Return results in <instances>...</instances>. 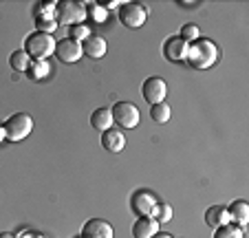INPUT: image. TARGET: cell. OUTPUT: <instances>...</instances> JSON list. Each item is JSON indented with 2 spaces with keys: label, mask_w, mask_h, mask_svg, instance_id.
Masks as SVG:
<instances>
[{
  "label": "cell",
  "mask_w": 249,
  "mask_h": 238,
  "mask_svg": "<svg viewBox=\"0 0 249 238\" xmlns=\"http://www.w3.org/2000/svg\"><path fill=\"white\" fill-rule=\"evenodd\" d=\"M188 64L192 69L205 71L218 62V47L207 37H196L194 42L188 44V55H185Z\"/></svg>",
  "instance_id": "obj_1"
},
{
  "label": "cell",
  "mask_w": 249,
  "mask_h": 238,
  "mask_svg": "<svg viewBox=\"0 0 249 238\" xmlns=\"http://www.w3.org/2000/svg\"><path fill=\"white\" fill-rule=\"evenodd\" d=\"M24 51L29 53V57L33 60H47L49 55L55 53V37L51 33L33 31L31 36L24 40Z\"/></svg>",
  "instance_id": "obj_2"
},
{
  "label": "cell",
  "mask_w": 249,
  "mask_h": 238,
  "mask_svg": "<svg viewBox=\"0 0 249 238\" xmlns=\"http://www.w3.org/2000/svg\"><path fill=\"white\" fill-rule=\"evenodd\" d=\"M2 128H5L7 139L16 144V141H22L31 135L33 119H31V115H27V112H16V115H11L9 119L2 124Z\"/></svg>",
  "instance_id": "obj_3"
},
{
  "label": "cell",
  "mask_w": 249,
  "mask_h": 238,
  "mask_svg": "<svg viewBox=\"0 0 249 238\" xmlns=\"http://www.w3.org/2000/svg\"><path fill=\"white\" fill-rule=\"evenodd\" d=\"M86 16H89V9L82 2H75V0H62L55 5V18L62 24H71V27L84 24Z\"/></svg>",
  "instance_id": "obj_4"
},
{
  "label": "cell",
  "mask_w": 249,
  "mask_h": 238,
  "mask_svg": "<svg viewBox=\"0 0 249 238\" xmlns=\"http://www.w3.org/2000/svg\"><path fill=\"white\" fill-rule=\"evenodd\" d=\"M110 112H113V124H117L119 128L130 130V128L139 126L141 115H139V108H137L132 102H117L113 108H110Z\"/></svg>",
  "instance_id": "obj_5"
},
{
  "label": "cell",
  "mask_w": 249,
  "mask_h": 238,
  "mask_svg": "<svg viewBox=\"0 0 249 238\" xmlns=\"http://www.w3.org/2000/svg\"><path fill=\"white\" fill-rule=\"evenodd\" d=\"M146 18H148L146 5H139V2H122V5H119V22L126 24L128 29L143 27Z\"/></svg>",
  "instance_id": "obj_6"
},
{
  "label": "cell",
  "mask_w": 249,
  "mask_h": 238,
  "mask_svg": "<svg viewBox=\"0 0 249 238\" xmlns=\"http://www.w3.org/2000/svg\"><path fill=\"white\" fill-rule=\"evenodd\" d=\"M55 57L64 64H75L84 57V49H82V42H75L71 37H64V40H57L55 42Z\"/></svg>",
  "instance_id": "obj_7"
},
{
  "label": "cell",
  "mask_w": 249,
  "mask_h": 238,
  "mask_svg": "<svg viewBox=\"0 0 249 238\" xmlns=\"http://www.w3.org/2000/svg\"><path fill=\"white\" fill-rule=\"evenodd\" d=\"M141 95H143V99H146L150 106H155V104H161L165 102V95H168V84H165L163 77H148L146 82H143V86H141Z\"/></svg>",
  "instance_id": "obj_8"
},
{
  "label": "cell",
  "mask_w": 249,
  "mask_h": 238,
  "mask_svg": "<svg viewBox=\"0 0 249 238\" xmlns=\"http://www.w3.org/2000/svg\"><path fill=\"white\" fill-rule=\"evenodd\" d=\"M55 5L57 2H40L36 5V24L38 31L42 33H51L57 29V18H55Z\"/></svg>",
  "instance_id": "obj_9"
},
{
  "label": "cell",
  "mask_w": 249,
  "mask_h": 238,
  "mask_svg": "<svg viewBox=\"0 0 249 238\" xmlns=\"http://www.w3.org/2000/svg\"><path fill=\"white\" fill-rule=\"evenodd\" d=\"M80 238H115V232H113L108 220L90 219V220H86L84 227H82Z\"/></svg>",
  "instance_id": "obj_10"
},
{
  "label": "cell",
  "mask_w": 249,
  "mask_h": 238,
  "mask_svg": "<svg viewBox=\"0 0 249 238\" xmlns=\"http://www.w3.org/2000/svg\"><path fill=\"white\" fill-rule=\"evenodd\" d=\"M188 55V42L181 40L179 36H172L163 44V57L168 62H183Z\"/></svg>",
  "instance_id": "obj_11"
},
{
  "label": "cell",
  "mask_w": 249,
  "mask_h": 238,
  "mask_svg": "<svg viewBox=\"0 0 249 238\" xmlns=\"http://www.w3.org/2000/svg\"><path fill=\"white\" fill-rule=\"evenodd\" d=\"M157 203L159 201L146 190L135 192V196H132V210H135L139 216H152V210H155Z\"/></svg>",
  "instance_id": "obj_12"
},
{
  "label": "cell",
  "mask_w": 249,
  "mask_h": 238,
  "mask_svg": "<svg viewBox=\"0 0 249 238\" xmlns=\"http://www.w3.org/2000/svg\"><path fill=\"white\" fill-rule=\"evenodd\" d=\"M82 49H84L86 57H90V60H102V57L106 55L108 44H106V40H104L102 36H93V33H90L84 42H82Z\"/></svg>",
  "instance_id": "obj_13"
},
{
  "label": "cell",
  "mask_w": 249,
  "mask_h": 238,
  "mask_svg": "<svg viewBox=\"0 0 249 238\" xmlns=\"http://www.w3.org/2000/svg\"><path fill=\"white\" fill-rule=\"evenodd\" d=\"M102 146L108 152H122L126 148V135L119 128H108L106 132H102Z\"/></svg>",
  "instance_id": "obj_14"
},
{
  "label": "cell",
  "mask_w": 249,
  "mask_h": 238,
  "mask_svg": "<svg viewBox=\"0 0 249 238\" xmlns=\"http://www.w3.org/2000/svg\"><path fill=\"white\" fill-rule=\"evenodd\" d=\"M159 232V223L152 216H139L132 225V236L135 238H152Z\"/></svg>",
  "instance_id": "obj_15"
},
{
  "label": "cell",
  "mask_w": 249,
  "mask_h": 238,
  "mask_svg": "<svg viewBox=\"0 0 249 238\" xmlns=\"http://www.w3.org/2000/svg\"><path fill=\"white\" fill-rule=\"evenodd\" d=\"M227 214H230V220L234 225L245 227V225L249 223V203L243 201V199H238V201H234L230 207H227Z\"/></svg>",
  "instance_id": "obj_16"
},
{
  "label": "cell",
  "mask_w": 249,
  "mask_h": 238,
  "mask_svg": "<svg viewBox=\"0 0 249 238\" xmlns=\"http://www.w3.org/2000/svg\"><path fill=\"white\" fill-rule=\"evenodd\" d=\"M205 223H207V227H212V229H216V227H221V225L231 223L230 214H227V207H223V205L210 207V210L205 212Z\"/></svg>",
  "instance_id": "obj_17"
},
{
  "label": "cell",
  "mask_w": 249,
  "mask_h": 238,
  "mask_svg": "<svg viewBox=\"0 0 249 238\" xmlns=\"http://www.w3.org/2000/svg\"><path fill=\"white\" fill-rule=\"evenodd\" d=\"M90 126L99 132H106L108 128H113V112H110V108H97L90 115Z\"/></svg>",
  "instance_id": "obj_18"
},
{
  "label": "cell",
  "mask_w": 249,
  "mask_h": 238,
  "mask_svg": "<svg viewBox=\"0 0 249 238\" xmlns=\"http://www.w3.org/2000/svg\"><path fill=\"white\" fill-rule=\"evenodd\" d=\"M27 73L33 82H40V79H44L49 73H51V64H49L47 60H31Z\"/></svg>",
  "instance_id": "obj_19"
},
{
  "label": "cell",
  "mask_w": 249,
  "mask_h": 238,
  "mask_svg": "<svg viewBox=\"0 0 249 238\" xmlns=\"http://www.w3.org/2000/svg\"><path fill=\"white\" fill-rule=\"evenodd\" d=\"M9 62H11V69H14V71H20V73H27L29 64H31V57H29V53L24 51V49H18V51L11 53Z\"/></svg>",
  "instance_id": "obj_20"
},
{
  "label": "cell",
  "mask_w": 249,
  "mask_h": 238,
  "mask_svg": "<svg viewBox=\"0 0 249 238\" xmlns=\"http://www.w3.org/2000/svg\"><path fill=\"white\" fill-rule=\"evenodd\" d=\"M170 115H172V108L168 106V102H161V104H155L150 108V117L155 124H168L170 122Z\"/></svg>",
  "instance_id": "obj_21"
},
{
  "label": "cell",
  "mask_w": 249,
  "mask_h": 238,
  "mask_svg": "<svg viewBox=\"0 0 249 238\" xmlns=\"http://www.w3.org/2000/svg\"><path fill=\"white\" fill-rule=\"evenodd\" d=\"M214 238H245V229L234 223H227L214 229Z\"/></svg>",
  "instance_id": "obj_22"
},
{
  "label": "cell",
  "mask_w": 249,
  "mask_h": 238,
  "mask_svg": "<svg viewBox=\"0 0 249 238\" xmlns=\"http://www.w3.org/2000/svg\"><path fill=\"white\" fill-rule=\"evenodd\" d=\"M152 219L157 220V223H170L172 220V205L170 203H157L155 205V210H152Z\"/></svg>",
  "instance_id": "obj_23"
},
{
  "label": "cell",
  "mask_w": 249,
  "mask_h": 238,
  "mask_svg": "<svg viewBox=\"0 0 249 238\" xmlns=\"http://www.w3.org/2000/svg\"><path fill=\"white\" fill-rule=\"evenodd\" d=\"M89 36H90V27H86V24H75V27H71V31H69V37L75 40V42H84Z\"/></svg>",
  "instance_id": "obj_24"
},
{
  "label": "cell",
  "mask_w": 249,
  "mask_h": 238,
  "mask_svg": "<svg viewBox=\"0 0 249 238\" xmlns=\"http://www.w3.org/2000/svg\"><path fill=\"white\" fill-rule=\"evenodd\" d=\"M181 40H185V42H194V40H196L198 37V27H196V22H188V24H183V27H181Z\"/></svg>",
  "instance_id": "obj_25"
},
{
  "label": "cell",
  "mask_w": 249,
  "mask_h": 238,
  "mask_svg": "<svg viewBox=\"0 0 249 238\" xmlns=\"http://www.w3.org/2000/svg\"><path fill=\"white\" fill-rule=\"evenodd\" d=\"M84 7H89L90 14H93V18L97 20V22H102V20L106 18V16H108V11L104 9L102 5H95V2H89V5H84Z\"/></svg>",
  "instance_id": "obj_26"
},
{
  "label": "cell",
  "mask_w": 249,
  "mask_h": 238,
  "mask_svg": "<svg viewBox=\"0 0 249 238\" xmlns=\"http://www.w3.org/2000/svg\"><path fill=\"white\" fill-rule=\"evenodd\" d=\"M177 5H179V7H198V2H190V0H179Z\"/></svg>",
  "instance_id": "obj_27"
},
{
  "label": "cell",
  "mask_w": 249,
  "mask_h": 238,
  "mask_svg": "<svg viewBox=\"0 0 249 238\" xmlns=\"http://www.w3.org/2000/svg\"><path fill=\"white\" fill-rule=\"evenodd\" d=\"M152 238H174V236H172V234H165V232H157Z\"/></svg>",
  "instance_id": "obj_28"
},
{
  "label": "cell",
  "mask_w": 249,
  "mask_h": 238,
  "mask_svg": "<svg viewBox=\"0 0 249 238\" xmlns=\"http://www.w3.org/2000/svg\"><path fill=\"white\" fill-rule=\"evenodd\" d=\"M0 238H16L14 234H9V232H0Z\"/></svg>",
  "instance_id": "obj_29"
},
{
  "label": "cell",
  "mask_w": 249,
  "mask_h": 238,
  "mask_svg": "<svg viewBox=\"0 0 249 238\" xmlns=\"http://www.w3.org/2000/svg\"><path fill=\"white\" fill-rule=\"evenodd\" d=\"M0 139H7V137H5V128H2V126H0Z\"/></svg>",
  "instance_id": "obj_30"
}]
</instances>
